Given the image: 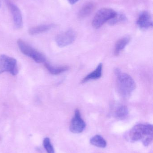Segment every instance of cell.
<instances>
[{"mask_svg":"<svg viewBox=\"0 0 153 153\" xmlns=\"http://www.w3.org/2000/svg\"><path fill=\"white\" fill-rule=\"evenodd\" d=\"M153 126L150 124H139L135 126L126 135V139L132 143L142 141L143 143L153 140Z\"/></svg>","mask_w":153,"mask_h":153,"instance_id":"obj_1","label":"cell"},{"mask_svg":"<svg viewBox=\"0 0 153 153\" xmlns=\"http://www.w3.org/2000/svg\"><path fill=\"white\" fill-rule=\"evenodd\" d=\"M115 73L116 76L119 93L123 98H129L136 87L134 80L132 76L122 72L119 69H116Z\"/></svg>","mask_w":153,"mask_h":153,"instance_id":"obj_2","label":"cell"},{"mask_svg":"<svg viewBox=\"0 0 153 153\" xmlns=\"http://www.w3.org/2000/svg\"><path fill=\"white\" fill-rule=\"evenodd\" d=\"M17 45L21 52L27 56L33 59L36 62L45 63L46 57L42 53L36 50L26 42L21 39L17 40Z\"/></svg>","mask_w":153,"mask_h":153,"instance_id":"obj_3","label":"cell"},{"mask_svg":"<svg viewBox=\"0 0 153 153\" xmlns=\"http://www.w3.org/2000/svg\"><path fill=\"white\" fill-rule=\"evenodd\" d=\"M116 12L109 8H103L99 10L93 20L92 24L95 28L98 29L114 18L117 14Z\"/></svg>","mask_w":153,"mask_h":153,"instance_id":"obj_4","label":"cell"},{"mask_svg":"<svg viewBox=\"0 0 153 153\" xmlns=\"http://www.w3.org/2000/svg\"><path fill=\"white\" fill-rule=\"evenodd\" d=\"M4 72L17 75L19 72L17 60L6 55H0V74Z\"/></svg>","mask_w":153,"mask_h":153,"instance_id":"obj_5","label":"cell"},{"mask_svg":"<svg viewBox=\"0 0 153 153\" xmlns=\"http://www.w3.org/2000/svg\"><path fill=\"white\" fill-rule=\"evenodd\" d=\"M76 38V34L72 30L58 34L56 37V42L58 46L64 47L73 43Z\"/></svg>","mask_w":153,"mask_h":153,"instance_id":"obj_6","label":"cell"},{"mask_svg":"<svg viewBox=\"0 0 153 153\" xmlns=\"http://www.w3.org/2000/svg\"><path fill=\"white\" fill-rule=\"evenodd\" d=\"M86 127V124L81 117L80 111L76 109L75 112V115L71 121L70 130L74 134L82 133Z\"/></svg>","mask_w":153,"mask_h":153,"instance_id":"obj_7","label":"cell"},{"mask_svg":"<svg viewBox=\"0 0 153 153\" xmlns=\"http://www.w3.org/2000/svg\"><path fill=\"white\" fill-rule=\"evenodd\" d=\"M137 24L142 30L148 29L153 27V22L151 14L146 11L142 12L139 14Z\"/></svg>","mask_w":153,"mask_h":153,"instance_id":"obj_8","label":"cell"},{"mask_svg":"<svg viewBox=\"0 0 153 153\" xmlns=\"http://www.w3.org/2000/svg\"><path fill=\"white\" fill-rule=\"evenodd\" d=\"M8 5L12 15L14 25L17 28H21L22 27V18L21 12L18 6L14 4L8 2Z\"/></svg>","mask_w":153,"mask_h":153,"instance_id":"obj_9","label":"cell"},{"mask_svg":"<svg viewBox=\"0 0 153 153\" xmlns=\"http://www.w3.org/2000/svg\"><path fill=\"white\" fill-rule=\"evenodd\" d=\"M102 64L100 63L98 67L92 72L84 77L82 81V83H84L90 80H97L101 77L102 75Z\"/></svg>","mask_w":153,"mask_h":153,"instance_id":"obj_10","label":"cell"},{"mask_svg":"<svg viewBox=\"0 0 153 153\" xmlns=\"http://www.w3.org/2000/svg\"><path fill=\"white\" fill-rule=\"evenodd\" d=\"M45 66L49 72L53 75H58L68 71L69 67L67 66H55L48 62L44 63Z\"/></svg>","mask_w":153,"mask_h":153,"instance_id":"obj_11","label":"cell"},{"mask_svg":"<svg viewBox=\"0 0 153 153\" xmlns=\"http://www.w3.org/2000/svg\"><path fill=\"white\" fill-rule=\"evenodd\" d=\"M55 27L54 24H45L36 26L30 29L29 33L31 35H37L48 31Z\"/></svg>","mask_w":153,"mask_h":153,"instance_id":"obj_12","label":"cell"},{"mask_svg":"<svg viewBox=\"0 0 153 153\" xmlns=\"http://www.w3.org/2000/svg\"><path fill=\"white\" fill-rule=\"evenodd\" d=\"M130 41V37L128 36L119 39L115 46L114 54L116 56H118L121 51L124 50L126 46L128 45Z\"/></svg>","mask_w":153,"mask_h":153,"instance_id":"obj_13","label":"cell"},{"mask_svg":"<svg viewBox=\"0 0 153 153\" xmlns=\"http://www.w3.org/2000/svg\"><path fill=\"white\" fill-rule=\"evenodd\" d=\"M128 109L126 106L124 105H119L116 109L115 116L118 119L123 120L128 117Z\"/></svg>","mask_w":153,"mask_h":153,"instance_id":"obj_14","label":"cell"},{"mask_svg":"<svg viewBox=\"0 0 153 153\" xmlns=\"http://www.w3.org/2000/svg\"><path fill=\"white\" fill-rule=\"evenodd\" d=\"M90 143L92 145L99 148H105L107 146L106 140L99 135H96L92 137L90 140Z\"/></svg>","mask_w":153,"mask_h":153,"instance_id":"obj_15","label":"cell"},{"mask_svg":"<svg viewBox=\"0 0 153 153\" xmlns=\"http://www.w3.org/2000/svg\"><path fill=\"white\" fill-rule=\"evenodd\" d=\"M93 4L91 3H88L84 4L79 12V17L85 18L89 16L93 10Z\"/></svg>","mask_w":153,"mask_h":153,"instance_id":"obj_16","label":"cell"},{"mask_svg":"<svg viewBox=\"0 0 153 153\" xmlns=\"http://www.w3.org/2000/svg\"><path fill=\"white\" fill-rule=\"evenodd\" d=\"M126 20V17L124 14L117 13L116 15L114 18L109 21V24L110 25H114L119 22L125 21Z\"/></svg>","mask_w":153,"mask_h":153,"instance_id":"obj_17","label":"cell"},{"mask_svg":"<svg viewBox=\"0 0 153 153\" xmlns=\"http://www.w3.org/2000/svg\"><path fill=\"white\" fill-rule=\"evenodd\" d=\"M43 146L47 153H55L54 149L48 137H46L44 139Z\"/></svg>","mask_w":153,"mask_h":153,"instance_id":"obj_18","label":"cell"},{"mask_svg":"<svg viewBox=\"0 0 153 153\" xmlns=\"http://www.w3.org/2000/svg\"><path fill=\"white\" fill-rule=\"evenodd\" d=\"M67 1H68L70 4H74L76 3L79 0H67Z\"/></svg>","mask_w":153,"mask_h":153,"instance_id":"obj_19","label":"cell"},{"mask_svg":"<svg viewBox=\"0 0 153 153\" xmlns=\"http://www.w3.org/2000/svg\"><path fill=\"white\" fill-rule=\"evenodd\" d=\"M0 7H1V2H0Z\"/></svg>","mask_w":153,"mask_h":153,"instance_id":"obj_20","label":"cell"}]
</instances>
